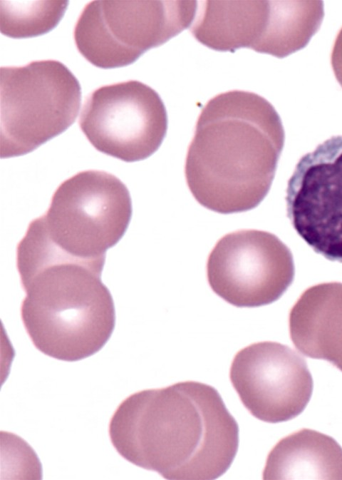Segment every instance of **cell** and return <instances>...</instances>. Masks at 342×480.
Masks as SVG:
<instances>
[{
    "label": "cell",
    "instance_id": "cell-1",
    "mask_svg": "<svg viewBox=\"0 0 342 480\" xmlns=\"http://www.w3.org/2000/svg\"><path fill=\"white\" fill-rule=\"evenodd\" d=\"M110 441L133 464L166 479H215L231 466L239 428L219 392L186 381L125 399L109 424Z\"/></svg>",
    "mask_w": 342,
    "mask_h": 480
},
{
    "label": "cell",
    "instance_id": "cell-2",
    "mask_svg": "<svg viewBox=\"0 0 342 480\" xmlns=\"http://www.w3.org/2000/svg\"><path fill=\"white\" fill-rule=\"evenodd\" d=\"M284 143L274 106L250 91L211 98L198 117L185 174L195 200L216 213L256 208L267 195Z\"/></svg>",
    "mask_w": 342,
    "mask_h": 480
},
{
    "label": "cell",
    "instance_id": "cell-3",
    "mask_svg": "<svg viewBox=\"0 0 342 480\" xmlns=\"http://www.w3.org/2000/svg\"><path fill=\"white\" fill-rule=\"evenodd\" d=\"M105 257L82 258L65 251L33 220L16 248L26 297L25 330L37 349L75 362L98 352L115 324L112 295L101 280Z\"/></svg>",
    "mask_w": 342,
    "mask_h": 480
},
{
    "label": "cell",
    "instance_id": "cell-4",
    "mask_svg": "<svg viewBox=\"0 0 342 480\" xmlns=\"http://www.w3.org/2000/svg\"><path fill=\"white\" fill-rule=\"evenodd\" d=\"M81 88L56 60L33 61L0 69V156L28 153L76 121Z\"/></svg>",
    "mask_w": 342,
    "mask_h": 480
},
{
    "label": "cell",
    "instance_id": "cell-5",
    "mask_svg": "<svg viewBox=\"0 0 342 480\" xmlns=\"http://www.w3.org/2000/svg\"><path fill=\"white\" fill-rule=\"evenodd\" d=\"M196 1H93L79 16L73 37L79 53L101 68L134 63L188 28Z\"/></svg>",
    "mask_w": 342,
    "mask_h": 480
},
{
    "label": "cell",
    "instance_id": "cell-6",
    "mask_svg": "<svg viewBox=\"0 0 342 480\" xmlns=\"http://www.w3.org/2000/svg\"><path fill=\"white\" fill-rule=\"evenodd\" d=\"M131 215L126 185L110 173L89 170L63 181L38 219L58 247L90 259L105 257L125 234Z\"/></svg>",
    "mask_w": 342,
    "mask_h": 480
},
{
    "label": "cell",
    "instance_id": "cell-7",
    "mask_svg": "<svg viewBox=\"0 0 342 480\" xmlns=\"http://www.w3.org/2000/svg\"><path fill=\"white\" fill-rule=\"evenodd\" d=\"M78 123L97 150L135 162L159 148L167 133V115L154 89L130 80L101 86L89 94Z\"/></svg>",
    "mask_w": 342,
    "mask_h": 480
},
{
    "label": "cell",
    "instance_id": "cell-8",
    "mask_svg": "<svg viewBox=\"0 0 342 480\" xmlns=\"http://www.w3.org/2000/svg\"><path fill=\"white\" fill-rule=\"evenodd\" d=\"M294 264L288 247L275 235L240 230L219 239L207 262L212 290L238 307L274 302L291 285Z\"/></svg>",
    "mask_w": 342,
    "mask_h": 480
},
{
    "label": "cell",
    "instance_id": "cell-9",
    "mask_svg": "<svg viewBox=\"0 0 342 480\" xmlns=\"http://www.w3.org/2000/svg\"><path fill=\"white\" fill-rule=\"evenodd\" d=\"M286 202L298 235L316 253L342 263V136L300 158L288 181Z\"/></svg>",
    "mask_w": 342,
    "mask_h": 480
},
{
    "label": "cell",
    "instance_id": "cell-10",
    "mask_svg": "<svg viewBox=\"0 0 342 480\" xmlns=\"http://www.w3.org/2000/svg\"><path fill=\"white\" fill-rule=\"evenodd\" d=\"M229 377L250 414L269 423L296 417L313 392L305 359L276 342H256L239 350L232 362Z\"/></svg>",
    "mask_w": 342,
    "mask_h": 480
},
{
    "label": "cell",
    "instance_id": "cell-11",
    "mask_svg": "<svg viewBox=\"0 0 342 480\" xmlns=\"http://www.w3.org/2000/svg\"><path fill=\"white\" fill-rule=\"evenodd\" d=\"M289 327L301 353L326 360L342 372V283L306 290L290 311Z\"/></svg>",
    "mask_w": 342,
    "mask_h": 480
},
{
    "label": "cell",
    "instance_id": "cell-12",
    "mask_svg": "<svg viewBox=\"0 0 342 480\" xmlns=\"http://www.w3.org/2000/svg\"><path fill=\"white\" fill-rule=\"evenodd\" d=\"M264 479H342V448L332 437L303 429L269 452Z\"/></svg>",
    "mask_w": 342,
    "mask_h": 480
},
{
    "label": "cell",
    "instance_id": "cell-13",
    "mask_svg": "<svg viewBox=\"0 0 342 480\" xmlns=\"http://www.w3.org/2000/svg\"><path fill=\"white\" fill-rule=\"evenodd\" d=\"M323 15L321 1H266L256 51L284 58L303 48L318 30Z\"/></svg>",
    "mask_w": 342,
    "mask_h": 480
},
{
    "label": "cell",
    "instance_id": "cell-14",
    "mask_svg": "<svg viewBox=\"0 0 342 480\" xmlns=\"http://www.w3.org/2000/svg\"><path fill=\"white\" fill-rule=\"evenodd\" d=\"M68 4V1H1V32L14 39L46 34L61 20Z\"/></svg>",
    "mask_w": 342,
    "mask_h": 480
},
{
    "label": "cell",
    "instance_id": "cell-15",
    "mask_svg": "<svg viewBox=\"0 0 342 480\" xmlns=\"http://www.w3.org/2000/svg\"><path fill=\"white\" fill-rule=\"evenodd\" d=\"M331 66L335 76L342 86V28L333 44L331 53Z\"/></svg>",
    "mask_w": 342,
    "mask_h": 480
}]
</instances>
